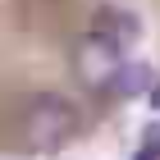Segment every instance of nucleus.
Masks as SVG:
<instances>
[{
  "instance_id": "2",
  "label": "nucleus",
  "mask_w": 160,
  "mask_h": 160,
  "mask_svg": "<svg viewBox=\"0 0 160 160\" xmlns=\"http://www.w3.org/2000/svg\"><path fill=\"white\" fill-rule=\"evenodd\" d=\"M92 37L110 41V46H133L137 37H142V23H137V14L119 9V5H101L96 14H92Z\"/></svg>"
},
{
  "instance_id": "3",
  "label": "nucleus",
  "mask_w": 160,
  "mask_h": 160,
  "mask_svg": "<svg viewBox=\"0 0 160 160\" xmlns=\"http://www.w3.org/2000/svg\"><path fill=\"white\" fill-rule=\"evenodd\" d=\"M151 82H156V73H151L147 64H123L119 73L105 82V92H114V96H142Z\"/></svg>"
},
{
  "instance_id": "1",
  "label": "nucleus",
  "mask_w": 160,
  "mask_h": 160,
  "mask_svg": "<svg viewBox=\"0 0 160 160\" xmlns=\"http://www.w3.org/2000/svg\"><path fill=\"white\" fill-rule=\"evenodd\" d=\"M78 133V110L55 92L28 96L14 114V147L18 151H60Z\"/></svg>"
},
{
  "instance_id": "4",
  "label": "nucleus",
  "mask_w": 160,
  "mask_h": 160,
  "mask_svg": "<svg viewBox=\"0 0 160 160\" xmlns=\"http://www.w3.org/2000/svg\"><path fill=\"white\" fill-rule=\"evenodd\" d=\"M133 160H160V123H147V137H142Z\"/></svg>"
},
{
  "instance_id": "5",
  "label": "nucleus",
  "mask_w": 160,
  "mask_h": 160,
  "mask_svg": "<svg viewBox=\"0 0 160 160\" xmlns=\"http://www.w3.org/2000/svg\"><path fill=\"white\" fill-rule=\"evenodd\" d=\"M151 105H156V110H160V82L151 87Z\"/></svg>"
}]
</instances>
